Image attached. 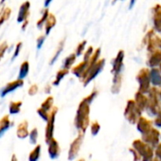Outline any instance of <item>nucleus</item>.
Listing matches in <instances>:
<instances>
[{
  "label": "nucleus",
  "instance_id": "58836bf2",
  "mask_svg": "<svg viewBox=\"0 0 161 161\" xmlns=\"http://www.w3.org/2000/svg\"><path fill=\"white\" fill-rule=\"evenodd\" d=\"M22 47H23V43H22V42H18V43L15 45V47H14V51L12 60H15V59L18 57V55L20 54V51H21V49H22Z\"/></svg>",
  "mask_w": 161,
  "mask_h": 161
},
{
  "label": "nucleus",
  "instance_id": "6e6d98bb",
  "mask_svg": "<svg viewBox=\"0 0 161 161\" xmlns=\"http://www.w3.org/2000/svg\"><path fill=\"white\" fill-rule=\"evenodd\" d=\"M5 1H6V0H1V1H0V5H3L5 3Z\"/></svg>",
  "mask_w": 161,
  "mask_h": 161
},
{
  "label": "nucleus",
  "instance_id": "412c9836",
  "mask_svg": "<svg viewBox=\"0 0 161 161\" xmlns=\"http://www.w3.org/2000/svg\"><path fill=\"white\" fill-rule=\"evenodd\" d=\"M16 136L20 139H25L30 136V131H29V121L28 120H23L21 121L16 129Z\"/></svg>",
  "mask_w": 161,
  "mask_h": 161
},
{
  "label": "nucleus",
  "instance_id": "20e7f679",
  "mask_svg": "<svg viewBox=\"0 0 161 161\" xmlns=\"http://www.w3.org/2000/svg\"><path fill=\"white\" fill-rule=\"evenodd\" d=\"M105 65V60L104 59H100L96 64H94L90 68L87 69L86 72L85 76L80 79V82L83 83L84 86H87L93 80H95L100 73L103 70Z\"/></svg>",
  "mask_w": 161,
  "mask_h": 161
},
{
  "label": "nucleus",
  "instance_id": "f257e3e1",
  "mask_svg": "<svg viewBox=\"0 0 161 161\" xmlns=\"http://www.w3.org/2000/svg\"><path fill=\"white\" fill-rule=\"evenodd\" d=\"M90 104L85 98L79 103L75 119H74V125L76 129L79 131V133L86 134L89 124V115H90Z\"/></svg>",
  "mask_w": 161,
  "mask_h": 161
},
{
  "label": "nucleus",
  "instance_id": "052dcab7",
  "mask_svg": "<svg viewBox=\"0 0 161 161\" xmlns=\"http://www.w3.org/2000/svg\"><path fill=\"white\" fill-rule=\"evenodd\" d=\"M159 69H160V71H161V64L159 65Z\"/></svg>",
  "mask_w": 161,
  "mask_h": 161
},
{
  "label": "nucleus",
  "instance_id": "a18cd8bd",
  "mask_svg": "<svg viewBox=\"0 0 161 161\" xmlns=\"http://www.w3.org/2000/svg\"><path fill=\"white\" fill-rule=\"evenodd\" d=\"M129 151H130V153H133V156H134V161H141V156L139 155V153L132 147V148H130L129 149Z\"/></svg>",
  "mask_w": 161,
  "mask_h": 161
},
{
  "label": "nucleus",
  "instance_id": "7ed1b4c3",
  "mask_svg": "<svg viewBox=\"0 0 161 161\" xmlns=\"http://www.w3.org/2000/svg\"><path fill=\"white\" fill-rule=\"evenodd\" d=\"M132 147L141 156V161H151L154 156V151L153 147L142 139H135L132 143Z\"/></svg>",
  "mask_w": 161,
  "mask_h": 161
},
{
  "label": "nucleus",
  "instance_id": "f8f14e48",
  "mask_svg": "<svg viewBox=\"0 0 161 161\" xmlns=\"http://www.w3.org/2000/svg\"><path fill=\"white\" fill-rule=\"evenodd\" d=\"M152 20L153 29L159 34H161V5L156 4L152 8Z\"/></svg>",
  "mask_w": 161,
  "mask_h": 161
},
{
  "label": "nucleus",
  "instance_id": "864d4df0",
  "mask_svg": "<svg viewBox=\"0 0 161 161\" xmlns=\"http://www.w3.org/2000/svg\"><path fill=\"white\" fill-rule=\"evenodd\" d=\"M151 161H161V159H159V158H157V157H153Z\"/></svg>",
  "mask_w": 161,
  "mask_h": 161
},
{
  "label": "nucleus",
  "instance_id": "603ef678",
  "mask_svg": "<svg viewBox=\"0 0 161 161\" xmlns=\"http://www.w3.org/2000/svg\"><path fill=\"white\" fill-rule=\"evenodd\" d=\"M11 161H17V157H16L15 154H13V156L11 158Z\"/></svg>",
  "mask_w": 161,
  "mask_h": 161
},
{
  "label": "nucleus",
  "instance_id": "09e8293b",
  "mask_svg": "<svg viewBox=\"0 0 161 161\" xmlns=\"http://www.w3.org/2000/svg\"><path fill=\"white\" fill-rule=\"evenodd\" d=\"M136 1H137V0H130V3H129V9H130V10H132V9L135 7Z\"/></svg>",
  "mask_w": 161,
  "mask_h": 161
},
{
  "label": "nucleus",
  "instance_id": "4468645a",
  "mask_svg": "<svg viewBox=\"0 0 161 161\" xmlns=\"http://www.w3.org/2000/svg\"><path fill=\"white\" fill-rule=\"evenodd\" d=\"M30 12H31V2L30 1L23 2L19 7V11L17 14V17H16L17 23L22 24L24 21L28 20L30 16Z\"/></svg>",
  "mask_w": 161,
  "mask_h": 161
},
{
  "label": "nucleus",
  "instance_id": "4c0bfd02",
  "mask_svg": "<svg viewBox=\"0 0 161 161\" xmlns=\"http://www.w3.org/2000/svg\"><path fill=\"white\" fill-rule=\"evenodd\" d=\"M94 51H95V49H94V47H93L92 46H91V47H88L86 49L85 53H84V61H89L90 58L92 57Z\"/></svg>",
  "mask_w": 161,
  "mask_h": 161
},
{
  "label": "nucleus",
  "instance_id": "13d9d810",
  "mask_svg": "<svg viewBox=\"0 0 161 161\" xmlns=\"http://www.w3.org/2000/svg\"><path fill=\"white\" fill-rule=\"evenodd\" d=\"M159 49H161V39H160V43H159Z\"/></svg>",
  "mask_w": 161,
  "mask_h": 161
},
{
  "label": "nucleus",
  "instance_id": "dca6fc26",
  "mask_svg": "<svg viewBox=\"0 0 161 161\" xmlns=\"http://www.w3.org/2000/svg\"><path fill=\"white\" fill-rule=\"evenodd\" d=\"M88 65H89V61H83L80 64H78L77 65L73 66L71 69V72L75 77H77L80 80L86 74V72L88 68Z\"/></svg>",
  "mask_w": 161,
  "mask_h": 161
},
{
  "label": "nucleus",
  "instance_id": "c9c22d12",
  "mask_svg": "<svg viewBox=\"0 0 161 161\" xmlns=\"http://www.w3.org/2000/svg\"><path fill=\"white\" fill-rule=\"evenodd\" d=\"M38 136H39V134H38V129L35 127V128H33V129L30 132V136H29V137H30V142H31V144H36V142H37V140H38Z\"/></svg>",
  "mask_w": 161,
  "mask_h": 161
},
{
  "label": "nucleus",
  "instance_id": "5fc2aeb1",
  "mask_svg": "<svg viewBox=\"0 0 161 161\" xmlns=\"http://www.w3.org/2000/svg\"><path fill=\"white\" fill-rule=\"evenodd\" d=\"M159 99H160V102H161V87H159Z\"/></svg>",
  "mask_w": 161,
  "mask_h": 161
},
{
  "label": "nucleus",
  "instance_id": "c85d7f7f",
  "mask_svg": "<svg viewBox=\"0 0 161 161\" xmlns=\"http://www.w3.org/2000/svg\"><path fill=\"white\" fill-rule=\"evenodd\" d=\"M30 73V62L29 61H24L19 68V72H18V79H22L24 80Z\"/></svg>",
  "mask_w": 161,
  "mask_h": 161
},
{
  "label": "nucleus",
  "instance_id": "1a4fd4ad",
  "mask_svg": "<svg viewBox=\"0 0 161 161\" xmlns=\"http://www.w3.org/2000/svg\"><path fill=\"white\" fill-rule=\"evenodd\" d=\"M160 138H161L160 132L156 128H153V127L147 133L141 135V139L147 144L151 145L153 148L156 147V145L160 142Z\"/></svg>",
  "mask_w": 161,
  "mask_h": 161
},
{
  "label": "nucleus",
  "instance_id": "3c124183",
  "mask_svg": "<svg viewBox=\"0 0 161 161\" xmlns=\"http://www.w3.org/2000/svg\"><path fill=\"white\" fill-rule=\"evenodd\" d=\"M52 1H53V0H45V2H44V7H45V8H47V7L51 4Z\"/></svg>",
  "mask_w": 161,
  "mask_h": 161
},
{
  "label": "nucleus",
  "instance_id": "b1692460",
  "mask_svg": "<svg viewBox=\"0 0 161 161\" xmlns=\"http://www.w3.org/2000/svg\"><path fill=\"white\" fill-rule=\"evenodd\" d=\"M56 23H57V19H56V16L53 14H49V16L45 24V34L47 36L49 35L50 31H52V29L56 26Z\"/></svg>",
  "mask_w": 161,
  "mask_h": 161
},
{
  "label": "nucleus",
  "instance_id": "2f4dec72",
  "mask_svg": "<svg viewBox=\"0 0 161 161\" xmlns=\"http://www.w3.org/2000/svg\"><path fill=\"white\" fill-rule=\"evenodd\" d=\"M41 145L38 144L29 154V161H38L41 155Z\"/></svg>",
  "mask_w": 161,
  "mask_h": 161
},
{
  "label": "nucleus",
  "instance_id": "72a5a7b5",
  "mask_svg": "<svg viewBox=\"0 0 161 161\" xmlns=\"http://www.w3.org/2000/svg\"><path fill=\"white\" fill-rule=\"evenodd\" d=\"M86 44H87V41L86 40H83L82 42H80L78 44V46L76 47V49H75V54L77 55V57H80V56L84 55V53L86 51Z\"/></svg>",
  "mask_w": 161,
  "mask_h": 161
},
{
  "label": "nucleus",
  "instance_id": "423d86ee",
  "mask_svg": "<svg viewBox=\"0 0 161 161\" xmlns=\"http://www.w3.org/2000/svg\"><path fill=\"white\" fill-rule=\"evenodd\" d=\"M136 80L138 84V91L142 92L143 94H148L152 87L151 84V79H150V69L147 67L141 68L136 76Z\"/></svg>",
  "mask_w": 161,
  "mask_h": 161
},
{
  "label": "nucleus",
  "instance_id": "5701e85b",
  "mask_svg": "<svg viewBox=\"0 0 161 161\" xmlns=\"http://www.w3.org/2000/svg\"><path fill=\"white\" fill-rule=\"evenodd\" d=\"M14 125V122L10 119L9 115H5L0 119V137H1L11 127Z\"/></svg>",
  "mask_w": 161,
  "mask_h": 161
},
{
  "label": "nucleus",
  "instance_id": "6ab92c4d",
  "mask_svg": "<svg viewBox=\"0 0 161 161\" xmlns=\"http://www.w3.org/2000/svg\"><path fill=\"white\" fill-rule=\"evenodd\" d=\"M150 79L152 86L161 87V71L159 67H152L150 68Z\"/></svg>",
  "mask_w": 161,
  "mask_h": 161
},
{
  "label": "nucleus",
  "instance_id": "aec40b11",
  "mask_svg": "<svg viewBox=\"0 0 161 161\" xmlns=\"http://www.w3.org/2000/svg\"><path fill=\"white\" fill-rule=\"evenodd\" d=\"M135 102L136 103V105L139 107V109L144 112L146 111V108H147V105H148V96L147 94H143L142 92L140 91H136V94H135Z\"/></svg>",
  "mask_w": 161,
  "mask_h": 161
},
{
  "label": "nucleus",
  "instance_id": "e433bc0d",
  "mask_svg": "<svg viewBox=\"0 0 161 161\" xmlns=\"http://www.w3.org/2000/svg\"><path fill=\"white\" fill-rule=\"evenodd\" d=\"M100 130H101V124H100L97 120L93 121V122L90 124V131H91V134H92L93 136H97V135L99 134Z\"/></svg>",
  "mask_w": 161,
  "mask_h": 161
},
{
  "label": "nucleus",
  "instance_id": "4be33fe9",
  "mask_svg": "<svg viewBox=\"0 0 161 161\" xmlns=\"http://www.w3.org/2000/svg\"><path fill=\"white\" fill-rule=\"evenodd\" d=\"M121 86H122V75H121V73L113 75L111 93L112 94H119L121 90Z\"/></svg>",
  "mask_w": 161,
  "mask_h": 161
},
{
  "label": "nucleus",
  "instance_id": "49530a36",
  "mask_svg": "<svg viewBox=\"0 0 161 161\" xmlns=\"http://www.w3.org/2000/svg\"><path fill=\"white\" fill-rule=\"evenodd\" d=\"M154 155H155V157L161 159V142H159L156 145L155 150H154Z\"/></svg>",
  "mask_w": 161,
  "mask_h": 161
},
{
  "label": "nucleus",
  "instance_id": "4d7b16f0",
  "mask_svg": "<svg viewBox=\"0 0 161 161\" xmlns=\"http://www.w3.org/2000/svg\"><path fill=\"white\" fill-rule=\"evenodd\" d=\"M118 1V0H113V2H112V4H115L116 2ZM121 1H123V0H121Z\"/></svg>",
  "mask_w": 161,
  "mask_h": 161
},
{
  "label": "nucleus",
  "instance_id": "9b49d317",
  "mask_svg": "<svg viewBox=\"0 0 161 161\" xmlns=\"http://www.w3.org/2000/svg\"><path fill=\"white\" fill-rule=\"evenodd\" d=\"M84 137H85L84 133H79L78 136L71 142L69 151H68V160H73L77 157V155L79 154V152L80 150V146L83 144Z\"/></svg>",
  "mask_w": 161,
  "mask_h": 161
},
{
  "label": "nucleus",
  "instance_id": "79ce46f5",
  "mask_svg": "<svg viewBox=\"0 0 161 161\" xmlns=\"http://www.w3.org/2000/svg\"><path fill=\"white\" fill-rule=\"evenodd\" d=\"M8 48H9V46H8L7 42H3L1 45H0V61H1V59L4 57V55L7 52Z\"/></svg>",
  "mask_w": 161,
  "mask_h": 161
},
{
  "label": "nucleus",
  "instance_id": "393cba45",
  "mask_svg": "<svg viewBox=\"0 0 161 161\" xmlns=\"http://www.w3.org/2000/svg\"><path fill=\"white\" fill-rule=\"evenodd\" d=\"M69 73V69H66V68H64L62 67L60 70H58V72L56 73V76H55V79L52 82V86H58L62 80L64 79V77Z\"/></svg>",
  "mask_w": 161,
  "mask_h": 161
},
{
  "label": "nucleus",
  "instance_id": "ddd939ff",
  "mask_svg": "<svg viewBox=\"0 0 161 161\" xmlns=\"http://www.w3.org/2000/svg\"><path fill=\"white\" fill-rule=\"evenodd\" d=\"M124 57H125V52H124V50H122V49L119 50V52L117 53V56L115 57V59L113 60V63H112L111 73H112L113 75L120 74V73H121L122 68H123Z\"/></svg>",
  "mask_w": 161,
  "mask_h": 161
},
{
  "label": "nucleus",
  "instance_id": "de8ad7c7",
  "mask_svg": "<svg viewBox=\"0 0 161 161\" xmlns=\"http://www.w3.org/2000/svg\"><path fill=\"white\" fill-rule=\"evenodd\" d=\"M28 26H29V19H28V20H26V21H24V22L22 23V26H21L22 31H26V30H27V28H28Z\"/></svg>",
  "mask_w": 161,
  "mask_h": 161
},
{
  "label": "nucleus",
  "instance_id": "37998d69",
  "mask_svg": "<svg viewBox=\"0 0 161 161\" xmlns=\"http://www.w3.org/2000/svg\"><path fill=\"white\" fill-rule=\"evenodd\" d=\"M38 91H39V86L36 84H33L30 86V88L28 90V94L32 97V96H35L38 93Z\"/></svg>",
  "mask_w": 161,
  "mask_h": 161
},
{
  "label": "nucleus",
  "instance_id": "cd10ccee",
  "mask_svg": "<svg viewBox=\"0 0 161 161\" xmlns=\"http://www.w3.org/2000/svg\"><path fill=\"white\" fill-rule=\"evenodd\" d=\"M49 14H50V13H49V10H48L47 8H45V9L43 10L42 14H41V17L38 19V21H37V23H36V27H37L38 30H42V29L45 27V24H46V22H47L48 16H49Z\"/></svg>",
  "mask_w": 161,
  "mask_h": 161
},
{
  "label": "nucleus",
  "instance_id": "a211bd4d",
  "mask_svg": "<svg viewBox=\"0 0 161 161\" xmlns=\"http://www.w3.org/2000/svg\"><path fill=\"white\" fill-rule=\"evenodd\" d=\"M48 149H47V152H48V155L51 159H56L59 157L60 153H61V148H60V145H59V142L53 137L48 143Z\"/></svg>",
  "mask_w": 161,
  "mask_h": 161
},
{
  "label": "nucleus",
  "instance_id": "ea45409f",
  "mask_svg": "<svg viewBox=\"0 0 161 161\" xmlns=\"http://www.w3.org/2000/svg\"><path fill=\"white\" fill-rule=\"evenodd\" d=\"M46 38H47V35L46 34L38 36V38L36 39V47H37V49H41L42 48L43 45L46 42Z\"/></svg>",
  "mask_w": 161,
  "mask_h": 161
},
{
  "label": "nucleus",
  "instance_id": "f3484780",
  "mask_svg": "<svg viewBox=\"0 0 161 161\" xmlns=\"http://www.w3.org/2000/svg\"><path fill=\"white\" fill-rule=\"evenodd\" d=\"M153 122L152 120L141 116L136 125V130L142 135V134H145L148 131H150L153 128Z\"/></svg>",
  "mask_w": 161,
  "mask_h": 161
},
{
  "label": "nucleus",
  "instance_id": "c03bdc74",
  "mask_svg": "<svg viewBox=\"0 0 161 161\" xmlns=\"http://www.w3.org/2000/svg\"><path fill=\"white\" fill-rule=\"evenodd\" d=\"M153 124H154L157 128H161V110H160L159 113L154 117Z\"/></svg>",
  "mask_w": 161,
  "mask_h": 161
},
{
  "label": "nucleus",
  "instance_id": "f03ea898",
  "mask_svg": "<svg viewBox=\"0 0 161 161\" xmlns=\"http://www.w3.org/2000/svg\"><path fill=\"white\" fill-rule=\"evenodd\" d=\"M147 96H148V105L146 108V112L150 117H155L161 110L159 88L155 86H152Z\"/></svg>",
  "mask_w": 161,
  "mask_h": 161
},
{
  "label": "nucleus",
  "instance_id": "a878e982",
  "mask_svg": "<svg viewBox=\"0 0 161 161\" xmlns=\"http://www.w3.org/2000/svg\"><path fill=\"white\" fill-rule=\"evenodd\" d=\"M64 43H65V40H64V39H63V40H61V41H60V43L58 44L57 48H56V51L54 52V54H53L52 58L50 59V62H49V64H50V65L54 64L56 63V61L59 59L60 55L62 54V52H63V50H64Z\"/></svg>",
  "mask_w": 161,
  "mask_h": 161
},
{
  "label": "nucleus",
  "instance_id": "a19ab883",
  "mask_svg": "<svg viewBox=\"0 0 161 161\" xmlns=\"http://www.w3.org/2000/svg\"><path fill=\"white\" fill-rule=\"evenodd\" d=\"M98 93H99V91L97 90V89H93V91L88 95V96H86L85 99L89 103H92L93 102H94V100L97 98V96H98Z\"/></svg>",
  "mask_w": 161,
  "mask_h": 161
},
{
  "label": "nucleus",
  "instance_id": "0eeeda50",
  "mask_svg": "<svg viewBox=\"0 0 161 161\" xmlns=\"http://www.w3.org/2000/svg\"><path fill=\"white\" fill-rule=\"evenodd\" d=\"M160 37L156 35V31L152 29L147 31L145 36L142 40V45L146 47V50L148 53L153 52L159 48V43H160Z\"/></svg>",
  "mask_w": 161,
  "mask_h": 161
},
{
  "label": "nucleus",
  "instance_id": "bf43d9fd",
  "mask_svg": "<svg viewBox=\"0 0 161 161\" xmlns=\"http://www.w3.org/2000/svg\"><path fill=\"white\" fill-rule=\"evenodd\" d=\"M78 161H86V160H85V159H83V158H80V159H79Z\"/></svg>",
  "mask_w": 161,
  "mask_h": 161
},
{
  "label": "nucleus",
  "instance_id": "39448f33",
  "mask_svg": "<svg viewBox=\"0 0 161 161\" xmlns=\"http://www.w3.org/2000/svg\"><path fill=\"white\" fill-rule=\"evenodd\" d=\"M142 116V111L136 105L135 100H128L124 109V118L131 124H136L139 118Z\"/></svg>",
  "mask_w": 161,
  "mask_h": 161
},
{
  "label": "nucleus",
  "instance_id": "473e14b6",
  "mask_svg": "<svg viewBox=\"0 0 161 161\" xmlns=\"http://www.w3.org/2000/svg\"><path fill=\"white\" fill-rule=\"evenodd\" d=\"M53 104H54V98H53L52 96H48V97L41 103V106H40V107H42L43 109H45V110L50 112V111L52 110V108L54 107Z\"/></svg>",
  "mask_w": 161,
  "mask_h": 161
},
{
  "label": "nucleus",
  "instance_id": "8fccbe9b",
  "mask_svg": "<svg viewBox=\"0 0 161 161\" xmlns=\"http://www.w3.org/2000/svg\"><path fill=\"white\" fill-rule=\"evenodd\" d=\"M50 91H51V86H49V85L46 86H45V93L49 94V93H50Z\"/></svg>",
  "mask_w": 161,
  "mask_h": 161
},
{
  "label": "nucleus",
  "instance_id": "c756f323",
  "mask_svg": "<svg viewBox=\"0 0 161 161\" xmlns=\"http://www.w3.org/2000/svg\"><path fill=\"white\" fill-rule=\"evenodd\" d=\"M12 14V9L9 7L3 8L0 12V28H1L11 17Z\"/></svg>",
  "mask_w": 161,
  "mask_h": 161
},
{
  "label": "nucleus",
  "instance_id": "f704fd0d",
  "mask_svg": "<svg viewBox=\"0 0 161 161\" xmlns=\"http://www.w3.org/2000/svg\"><path fill=\"white\" fill-rule=\"evenodd\" d=\"M37 114H38L39 117H40L43 120H45L46 122L48 120L49 116H50V112H48V111L43 109L42 107H39V108L37 109Z\"/></svg>",
  "mask_w": 161,
  "mask_h": 161
},
{
  "label": "nucleus",
  "instance_id": "9d476101",
  "mask_svg": "<svg viewBox=\"0 0 161 161\" xmlns=\"http://www.w3.org/2000/svg\"><path fill=\"white\" fill-rule=\"evenodd\" d=\"M24 80L22 79H16L14 80H12V82L6 84L1 89H0V97L1 98H5L7 95L14 92L15 90H17L18 88H21L24 86Z\"/></svg>",
  "mask_w": 161,
  "mask_h": 161
},
{
  "label": "nucleus",
  "instance_id": "bb28decb",
  "mask_svg": "<svg viewBox=\"0 0 161 161\" xmlns=\"http://www.w3.org/2000/svg\"><path fill=\"white\" fill-rule=\"evenodd\" d=\"M23 105L22 101H16V102H11L9 104V113L10 115H17L21 111V107Z\"/></svg>",
  "mask_w": 161,
  "mask_h": 161
},
{
  "label": "nucleus",
  "instance_id": "7c9ffc66",
  "mask_svg": "<svg viewBox=\"0 0 161 161\" xmlns=\"http://www.w3.org/2000/svg\"><path fill=\"white\" fill-rule=\"evenodd\" d=\"M76 60H77V55L74 53H71L69 54L64 60V63H63V67L64 68H66V69H71L74 65V64L76 63Z\"/></svg>",
  "mask_w": 161,
  "mask_h": 161
},
{
  "label": "nucleus",
  "instance_id": "6e6552de",
  "mask_svg": "<svg viewBox=\"0 0 161 161\" xmlns=\"http://www.w3.org/2000/svg\"><path fill=\"white\" fill-rule=\"evenodd\" d=\"M58 107L54 106L52 108V110L50 111V116L48 120L47 121V125H46V130H45V141L47 144L54 136V127H55V119H56V116L58 113Z\"/></svg>",
  "mask_w": 161,
  "mask_h": 161
},
{
  "label": "nucleus",
  "instance_id": "2eb2a0df",
  "mask_svg": "<svg viewBox=\"0 0 161 161\" xmlns=\"http://www.w3.org/2000/svg\"><path fill=\"white\" fill-rule=\"evenodd\" d=\"M161 64V49H156L153 52L148 53L147 65L148 67H159Z\"/></svg>",
  "mask_w": 161,
  "mask_h": 161
}]
</instances>
